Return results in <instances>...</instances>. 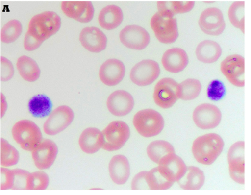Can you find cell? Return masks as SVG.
<instances>
[{
	"label": "cell",
	"instance_id": "26",
	"mask_svg": "<svg viewBox=\"0 0 251 195\" xmlns=\"http://www.w3.org/2000/svg\"><path fill=\"white\" fill-rule=\"evenodd\" d=\"M206 176L200 168L196 166L187 167V172L178 182L181 190H199L204 185Z\"/></svg>",
	"mask_w": 251,
	"mask_h": 195
},
{
	"label": "cell",
	"instance_id": "40",
	"mask_svg": "<svg viewBox=\"0 0 251 195\" xmlns=\"http://www.w3.org/2000/svg\"><path fill=\"white\" fill-rule=\"evenodd\" d=\"M146 172L147 171H142L132 178V181L131 182V190H149L147 182H146Z\"/></svg>",
	"mask_w": 251,
	"mask_h": 195
},
{
	"label": "cell",
	"instance_id": "15",
	"mask_svg": "<svg viewBox=\"0 0 251 195\" xmlns=\"http://www.w3.org/2000/svg\"><path fill=\"white\" fill-rule=\"evenodd\" d=\"M121 42L127 48L134 50H143L150 43V35L142 26L128 25L125 26L119 35Z\"/></svg>",
	"mask_w": 251,
	"mask_h": 195
},
{
	"label": "cell",
	"instance_id": "20",
	"mask_svg": "<svg viewBox=\"0 0 251 195\" xmlns=\"http://www.w3.org/2000/svg\"><path fill=\"white\" fill-rule=\"evenodd\" d=\"M79 41L84 48L94 53H100L105 50L107 38L105 34L99 28L85 27L81 31Z\"/></svg>",
	"mask_w": 251,
	"mask_h": 195
},
{
	"label": "cell",
	"instance_id": "10",
	"mask_svg": "<svg viewBox=\"0 0 251 195\" xmlns=\"http://www.w3.org/2000/svg\"><path fill=\"white\" fill-rule=\"evenodd\" d=\"M160 72L157 62L152 60H142L131 69L130 79L136 85L148 86L158 79Z\"/></svg>",
	"mask_w": 251,
	"mask_h": 195
},
{
	"label": "cell",
	"instance_id": "28",
	"mask_svg": "<svg viewBox=\"0 0 251 195\" xmlns=\"http://www.w3.org/2000/svg\"><path fill=\"white\" fill-rule=\"evenodd\" d=\"M146 153L151 161L158 165L162 158L176 153L174 146L169 142L159 140L151 142L148 146Z\"/></svg>",
	"mask_w": 251,
	"mask_h": 195
},
{
	"label": "cell",
	"instance_id": "39",
	"mask_svg": "<svg viewBox=\"0 0 251 195\" xmlns=\"http://www.w3.org/2000/svg\"><path fill=\"white\" fill-rule=\"evenodd\" d=\"M14 75V68L11 62L6 58L1 57V80L7 82L10 80Z\"/></svg>",
	"mask_w": 251,
	"mask_h": 195
},
{
	"label": "cell",
	"instance_id": "29",
	"mask_svg": "<svg viewBox=\"0 0 251 195\" xmlns=\"http://www.w3.org/2000/svg\"><path fill=\"white\" fill-rule=\"evenodd\" d=\"M194 6V1H159L157 2L158 12L171 16L188 13L193 10Z\"/></svg>",
	"mask_w": 251,
	"mask_h": 195
},
{
	"label": "cell",
	"instance_id": "16",
	"mask_svg": "<svg viewBox=\"0 0 251 195\" xmlns=\"http://www.w3.org/2000/svg\"><path fill=\"white\" fill-rule=\"evenodd\" d=\"M223 74L234 86L244 87L245 60L238 54L228 56L221 64Z\"/></svg>",
	"mask_w": 251,
	"mask_h": 195
},
{
	"label": "cell",
	"instance_id": "24",
	"mask_svg": "<svg viewBox=\"0 0 251 195\" xmlns=\"http://www.w3.org/2000/svg\"><path fill=\"white\" fill-rule=\"evenodd\" d=\"M99 23L100 26L107 30H113L120 26L123 22L124 14L119 6H106L99 14Z\"/></svg>",
	"mask_w": 251,
	"mask_h": 195
},
{
	"label": "cell",
	"instance_id": "3",
	"mask_svg": "<svg viewBox=\"0 0 251 195\" xmlns=\"http://www.w3.org/2000/svg\"><path fill=\"white\" fill-rule=\"evenodd\" d=\"M133 125L140 135L150 138L162 132L165 126V121L157 111L146 109L139 111L134 115Z\"/></svg>",
	"mask_w": 251,
	"mask_h": 195
},
{
	"label": "cell",
	"instance_id": "5",
	"mask_svg": "<svg viewBox=\"0 0 251 195\" xmlns=\"http://www.w3.org/2000/svg\"><path fill=\"white\" fill-rule=\"evenodd\" d=\"M150 25L155 36L162 44H173L178 38V23L174 16L157 12L152 16Z\"/></svg>",
	"mask_w": 251,
	"mask_h": 195
},
{
	"label": "cell",
	"instance_id": "36",
	"mask_svg": "<svg viewBox=\"0 0 251 195\" xmlns=\"http://www.w3.org/2000/svg\"><path fill=\"white\" fill-rule=\"evenodd\" d=\"M228 16L231 24L244 32V2L236 1L228 10Z\"/></svg>",
	"mask_w": 251,
	"mask_h": 195
},
{
	"label": "cell",
	"instance_id": "25",
	"mask_svg": "<svg viewBox=\"0 0 251 195\" xmlns=\"http://www.w3.org/2000/svg\"><path fill=\"white\" fill-rule=\"evenodd\" d=\"M222 54L221 46L212 40H205L197 46L196 57L203 63H213L218 61Z\"/></svg>",
	"mask_w": 251,
	"mask_h": 195
},
{
	"label": "cell",
	"instance_id": "22",
	"mask_svg": "<svg viewBox=\"0 0 251 195\" xmlns=\"http://www.w3.org/2000/svg\"><path fill=\"white\" fill-rule=\"evenodd\" d=\"M131 168L128 159L124 155H116L109 163V175L116 185H125L129 179Z\"/></svg>",
	"mask_w": 251,
	"mask_h": 195
},
{
	"label": "cell",
	"instance_id": "27",
	"mask_svg": "<svg viewBox=\"0 0 251 195\" xmlns=\"http://www.w3.org/2000/svg\"><path fill=\"white\" fill-rule=\"evenodd\" d=\"M16 67L24 80L34 82L39 79L41 69L36 62L27 56H22L16 62Z\"/></svg>",
	"mask_w": 251,
	"mask_h": 195
},
{
	"label": "cell",
	"instance_id": "41",
	"mask_svg": "<svg viewBox=\"0 0 251 195\" xmlns=\"http://www.w3.org/2000/svg\"><path fill=\"white\" fill-rule=\"evenodd\" d=\"M42 43V41H38L33 38L29 32H26L24 40V47L26 51H35L41 47Z\"/></svg>",
	"mask_w": 251,
	"mask_h": 195
},
{
	"label": "cell",
	"instance_id": "8",
	"mask_svg": "<svg viewBox=\"0 0 251 195\" xmlns=\"http://www.w3.org/2000/svg\"><path fill=\"white\" fill-rule=\"evenodd\" d=\"M75 113L69 106H60L56 108L49 115L44 124V131L47 135L60 134L73 122Z\"/></svg>",
	"mask_w": 251,
	"mask_h": 195
},
{
	"label": "cell",
	"instance_id": "6",
	"mask_svg": "<svg viewBox=\"0 0 251 195\" xmlns=\"http://www.w3.org/2000/svg\"><path fill=\"white\" fill-rule=\"evenodd\" d=\"M104 137L103 148L107 151L113 152L122 149L131 135L129 126L122 121L110 122L102 131Z\"/></svg>",
	"mask_w": 251,
	"mask_h": 195
},
{
	"label": "cell",
	"instance_id": "9",
	"mask_svg": "<svg viewBox=\"0 0 251 195\" xmlns=\"http://www.w3.org/2000/svg\"><path fill=\"white\" fill-rule=\"evenodd\" d=\"M158 171L168 182L178 183L185 175L187 166L182 159L176 153L167 155L158 164Z\"/></svg>",
	"mask_w": 251,
	"mask_h": 195
},
{
	"label": "cell",
	"instance_id": "21",
	"mask_svg": "<svg viewBox=\"0 0 251 195\" xmlns=\"http://www.w3.org/2000/svg\"><path fill=\"white\" fill-rule=\"evenodd\" d=\"M189 57L187 52L181 48L170 49L162 57V64L167 72L178 73L187 68Z\"/></svg>",
	"mask_w": 251,
	"mask_h": 195
},
{
	"label": "cell",
	"instance_id": "2",
	"mask_svg": "<svg viewBox=\"0 0 251 195\" xmlns=\"http://www.w3.org/2000/svg\"><path fill=\"white\" fill-rule=\"evenodd\" d=\"M61 26V19L53 11H45L35 15L29 21L27 32L38 41L44 42L55 35Z\"/></svg>",
	"mask_w": 251,
	"mask_h": 195
},
{
	"label": "cell",
	"instance_id": "4",
	"mask_svg": "<svg viewBox=\"0 0 251 195\" xmlns=\"http://www.w3.org/2000/svg\"><path fill=\"white\" fill-rule=\"evenodd\" d=\"M12 136L23 150L32 152L43 140L39 127L29 120L18 121L12 128Z\"/></svg>",
	"mask_w": 251,
	"mask_h": 195
},
{
	"label": "cell",
	"instance_id": "13",
	"mask_svg": "<svg viewBox=\"0 0 251 195\" xmlns=\"http://www.w3.org/2000/svg\"><path fill=\"white\" fill-rule=\"evenodd\" d=\"M57 154L58 147L57 144L50 139H44L32 150V160L38 169L44 171L54 165Z\"/></svg>",
	"mask_w": 251,
	"mask_h": 195
},
{
	"label": "cell",
	"instance_id": "1",
	"mask_svg": "<svg viewBox=\"0 0 251 195\" xmlns=\"http://www.w3.org/2000/svg\"><path fill=\"white\" fill-rule=\"evenodd\" d=\"M224 148V141L219 134L209 133L193 141L191 150L196 162L205 166L215 163Z\"/></svg>",
	"mask_w": 251,
	"mask_h": 195
},
{
	"label": "cell",
	"instance_id": "34",
	"mask_svg": "<svg viewBox=\"0 0 251 195\" xmlns=\"http://www.w3.org/2000/svg\"><path fill=\"white\" fill-rule=\"evenodd\" d=\"M29 109L34 116H44L50 112L51 108V100L44 96H36L29 102Z\"/></svg>",
	"mask_w": 251,
	"mask_h": 195
},
{
	"label": "cell",
	"instance_id": "32",
	"mask_svg": "<svg viewBox=\"0 0 251 195\" xmlns=\"http://www.w3.org/2000/svg\"><path fill=\"white\" fill-rule=\"evenodd\" d=\"M22 32V25L16 19L9 21L1 29V41L4 44H11L19 38Z\"/></svg>",
	"mask_w": 251,
	"mask_h": 195
},
{
	"label": "cell",
	"instance_id": "7",
	"mask_svg": "<svg viewBox=\"0 0 251 195\" xmlns=\"http://www.w3.org/2000/svg\"><path fill=\"white\" fill-rule=\"evenodd\" d=\"M180 98L179 84L171 78H164L157 82L153 91L155 103L162 109L172 107Z\"/></svg>",
	"mask_w": 251,
	"mask_h": 195
},
{
	"label": "cell",
	"instance_id": "11",
	"mask_svg": "<svg viewBox=\"0 0 251 195\" xmlns=\"http://www.w3.org/2000/svg\"><path fill=\"white\" fill-rule=\"evenodd\" d=\"M193 120L198 128L210 130L218 127L222 120V113L218 106L211 103H202L195 108Z\"/></svg>",
	"mask_w": 251,
	"mask_h": 195
},
{
	"label": "cell",
	"instance_id": "18",
	"mask_svg": "<svg viewBox=\"0 0 251 195\" xmlns=\"http://www.w3.org/2000/svg\"><path fill=\"white\" fill-rule=\"evenodd\" d=\"M61 9L68 17L82 23L91 22L94 16V7L91 1H63Z\"/></svg>",
	"mask_w": 251,
	"mask_h": 195
},
{
	"label": "cell",
	"instance_id": "23",
	"mask_svg": "<svg viewBox=\"0 0 251 195\" xmlns=\"http://www.w3.org/2000/svg\"><path fill=\"white\" fill-rule=\"evenodd\" d=\"M79 147L87 154H94L104 146L102 131L97 128L84 130L79 139Z\"/></svg>",
	"mask_w": 251,
	"mask_h": 195
},
{
	"label": "cell",
	"instance_id": "19",
	"mask_svg": "<svg viewBox=\"0 0 251 195\" xmlns=\"http://www.w3.org/2000/svg\"><path fill=\"white\" fill-rule=\"evenodd\" d=\"M134 106V98L129 93L123 90L115 91L107 98L108 110L115 116H126L132 111Z\"/></svg>",
	"mask_w": 251,
	"mask_h": 195
},
{
	"label": "cell",
	"instance_id": "14",
	"mask_svg": "<svg viewBox=\"0 0 251 195\" xmlns=\"http://www.w3.org/2000/svg\"><path fill=\"white\" fill-rule=\"evenodd\" d=\"M199 25L206 35L212 36L221 35L226 28L222 11L217 7L206 8L199 17Z\"/></svg>",
	"mask_w": 251,
	"mask_h": 195
},
{
	"label": "cell",
	"instance_id": "17",
	"mask_svg": "<svg viewBox=\"0 0 251 195\" xmlns=\"http://www.w3.org/2000/svg\"><path fill=\"white\" fill-rule=\"evenodd\" d=\"M126 74V67L123 62L117 59L106 60L100 69V80L107 86L119 85Z\"/></svg>",
	"mask_w": 251,
	"mask_h": 195
},
{
	"label": "cell",
	"instance_id": "33",
	"mask_svg": "<svg viewBox=\"0 0 251 195\" xmlns=\"http://www.w3.org/2000/svg\"><path fill=\"white\" fill-rule=\"evenodd\" d=\"M146 182L150 190H167L174 184L167 181L159 173L157 167L146 172Z\"/></svg>",
	"mask_w": 251,
	"mask_h": 195
},
{
	"label": "cell",
	"instance_id": "37",
	"mask_svg": "<svg viewBox=\"0 0 251 195\" xmlns=\"http://www.w3.org/2000/svg\"><path fill=\"white\" fill-rule=\"evenodd\" d=\"M15 175L13 170L0 168V190H14Z\"/></svg>",
	"mask_w": 251,
	"mask_h": 195
},
{
	"label": "cell",
	"instance_id": "30",
	"mask_svg": "<svg viewBox=\"0 0 251 195\" xmlns=\"http://www.w3.org/2000/svg\"><path fill=\"white\" fill-rule=\"evenodd\" d=\"M19 161V153L5 139L0 140V165L2 168L14 166Z\"/></svg>",
	"mask_w": 251,
	"mask_h": 195
},
{
	"label": "cell",
	"instance_id": "42",
	"mask_svg": "<svg viewBox=\"0 0 251 195\" xmlns=\"http://www.w3.org/2000/svg\"><path fill=\"white\" fill-rule=\"evenodd\" d=\"M7 109V103L4 95L1 94V118L4 116Z\"/></svg>",
	"mask_w": 251,
	"mask_h": 195
},
{
	"label": "cell",
	"instance_id": "31",
	"mask_svg": "<svg viewBox=\"0 0 251 195\" xmlns=\"http://www.w3.org/2000/svg\"><path fill=\"white\" fill-rule=\"evenodd\" d=\"M180 99L189 101L194 100L200 95L202 85L196 79H187L179 84Z\"/></svg>",
	"mask_w": 251,
	"mask_h": 195
},
{
	"label": "cell",
	"instance_id": "38",
	"mask_svg": "<svg viewBox=\"0 0 251 195\" xmlns=\"http://www.w3.org/2000/svg\"><path fill=\"white\" fill-rule=\"evenodd\" d=\"M15 175L14 190H26L27 178L30 172L25 170L13 169Z\"/></svg>",
	"mask_w": 251,
	"mask_h": 195
},
{
	"label": "cell",
	"instance_id": "35",
	"mask_svg": "<svg viewBox=\"0 0 251 195\" xmlns=\"http://www.w3.org/2000/svg\"><path fill=\"white\" fill-rule=\"evenodd\" d=\"M50 185L49 175L43 171L30 172L27 178L26 190H45Z\"/></svg>",
	"mask_w": 251,
	"mask_h": 195
},
{
	"label": "cell",
	"instance_id": "12",
	"mask_svg": "<svg viewBox=\"0 0 251 195\" xmlns=\"http://www.w3.org/2000/svg\"><path fill=\"white\" fill-rule=\"evenodd\" d=\"M245 143H234L228 152V172L230 178L240 185L245 184Z\"/></svg>",
	"mask_w": 251,
	"mask_h": 195
}]
</instances>
